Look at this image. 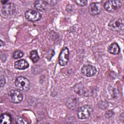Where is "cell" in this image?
<instances>
[{
	"mask_svg": "<svg viewBox=\"0 0 124 124\" xmlns=\"http://www.w3.org/2000/svg\"><path fill=\"white\" fill-rule=\"evenodd\" d=\"M15 84L17 88L22 91H28L31 87V83L29 79L23 77L16 78L15 81Z\"/></svg>",
	"mask_w": 124,
	"mask_h": 124,
	"instance_id": "1",
	"label": "cell"
},
{
	"mask_svg": "<svg viewBox=\"0 0 124 124\" xmlns=\"http://www.w3.org/2000/svg\"><path fill=\"white\" fill-rule=\"evenodd\" d=\"M109 28L112 31L119 32L124 30V21L121 18H114L111 19L108 24Z\"/></svg>",
	"mask_w": 124,
	"mask_h": 124,
	"instance_id": "2",
	"label": "cell"
},
{
	"mask_svg": "<svg viewBox=\"0 0 124 124\" xmlns=\"http://www.w3.org/2000/svg\"><path fill=\"white\" fill-rule=\"evenodd\" d=\"M93 108L89 105H84L80 107L77 113L78 117L80 119L88 118L93 112Z\"/></svg>",
	"mask_w": 124,
	"mask_h": 124,
	"instance_id": "3",
	"label": "cell"
},
{
	"mask_svg": "<svg viewBox=\"0 0 124 124\" xmlns=\"http://www.w3.org/2000/svg\"><path fill=\"white\" fill-rule=\"evenodd\" d=\"M122 3L120 0H108L104 4L105 9L108 12H114L118 11L122 7Z\"/></svg>",
	"mask_w": 124,
	"mask_h": 124,
	"instance_id": "4",
	"label": "cell"
},
{
	"mask_svg": "<svg viewBox=\"0 0 124 124\" xmlns=\"http://www.w3.org/2000/svg\"><path fill=\"white\" fill-rule=\"evenodd\" d=\"M8 96L10 100L16 104L20 103L23 99L22 93L18 90L13 89L11 90L8 93Z\"/></svg>",
	"mask_w": 124,
	"mask_h": 124,
	"instance_id": "5",
	"label": "cell"
},
{
	"mask_svg": "<svg viewBox=\"0 0 124 124\" xmlns=\"http://www.w3.org/2000/svg\"><path fill=\"white\" fill-rule=\"evenodd\" d=\"M25 16L28 20L32 22H35L40 20L42 17V15L37 11L30 9L26 11L25 13Z\"/></svg>",
	"mask_w": 124,
	"mask_h": 124,
	"instance_id": "6",
	"label": "cell"
},
{
	"mask_svg": "<svg viewBox=\"0 0 124 124\" xmlns=\"http://www.w3.org/2000/svg\"><path fill=\"white\" fill-rule=\"evenodd\" d=\"M69 59V51L67 47L63 48L59 56V63L61 66L66 65Z\"/></svg>",
	"mask_w": 124,
	"mask_h": 124,
	"instance_id": "7",
	"label": "cell"
},
{
	"mask_svg": "<svg viewBox=\"0 0 124 124\" xmlns=\"http://www.w3.org/2000/svg\"><path fill=\"white\" fill-rule=\"evenodd\" d=\"M81 73L85 76L91 77L94 76L96 72V68L93 65L90 64L84 65L81 69Z\"/></svg>",
	"mask_w": 124,
	"mask_h": 124,
	"instance_id": "8",
	"label": "cell"
},
{
	"mask_svg": "<svg viewBox=\"0 0 124 124\" xmlns=\"http://www.w3.org/2000/svg\"><path fill=\"white\" fill-rule=\"evenodd\" d=\"M16 9L14 3L8 1L3 4L1 8V13L4 16H10L14 14Z\"/></svg>",
	"mask_w": 124,
	"mask_h": 124,
	"instance_id": "9",
	"label": "cell"
},
{
	"mask_svg": "<svg viewBox=\"0 0 124 124\" xmlns=\"http://www.w3.org/2000/svg\"><path fill=\"white\" fill-rule=\"evenodd\" d=\"M102 11V7L99 2L91 3L89 7V12L92 16L98 15Z\"/></svg>",
	"mask_w": 124,
	"mask_h": 124,
	"instance_id": "10",
	"label": "cell"
},
{
	"mask_svg": "<svg viewBox=\"0 0 124 124\" xmlns=\"http://www.w3.org/2000/svg\"><path fill=\"white\" fill-rule=\"evenodd\" d=\"M75 92L79 95L87 96L89 95V92L86 87L81 84H78L74 87Z\"/></svg>",
	"mask_w": 124,
	"mask_h": 124,
	"instance_id": "11",
	"label": "cell"
},
{
	"mask_svg": "<svg viewBox=\"0 0 124 124\" xmlns=\"http://www.w3.org/2000/svg\"><path fill=\"white\" fill-rule=\"evenodd\" d=\"M47 5L48 4L46 0H36L34 2V7L39 11H46Z\"/></svg>",
	"mask_w": 124,
	"mask_h": 124,
	"instance_id": "12",
	"label": "cell"
},
{
	"mask_svg": "<svg viewBox=\"0 0 124 124\" xmlns=\"http://www.w3.org/2000/svg\"><path fill=\"white\" fill-rule=\"evenodd\" d=\"M29 66V63L25 60H20L16 62L15 63V67L19 70H24Z\"/></svg>",
	"mask_w": 124,
	"mask_h": 124,
	"instance_id": "13",
	"label": "cell"
},
{
	"mask_svg": "<svg viewBox=\"0 0 124 124\" xmlns=\"http://www.w3.org/2000/svg\"><path fill=\"white\" fill-rule=\"evenodd\" d=\"M108 51L111 54L117 55L120 52V48L117 43H113L109 46Z\"/></svg>",
	"mask_w": 124,
	"mask_h": 124,
	"instance_id": "14",
	"label": "cell"
},
{
	"mask_svg": "<svg viewBox=\"0 0 124 124\" xmlns=\"http://www.w3.org/2000/svg\"><path fill=\"white\" fill-rule=\"evenodd\" d=\"M0 124H8L12 123V119L11 116L7 113H4L1 115L0 117Z\"/></svg>",
	"mask_w": 124,
	"mask_h": 124,
	"instance_id": "15",
	"label": "cell"
},
{
	"mask_svg": "<svg viewBox=\"0 0 124 124\" xmlns=\"http://www.w3.org/2000/svg\"><path fill=\"white\" fill-rule=\"evenodd\" d=\"M30 58L33 62H36L39 60V57L38 54V52L36 50H33L31 51Z\"/></svg>",
	"mask_w": 124,
	"mask_h": 124,
	"instance_id": "16",
	"label": "cell"
},
{
	"mask_svg": "<svg viewBox=\"0 0 124 124\" xmlns=\"http://www.w3.org/2000/svg\"><path fill=\"white\" fill-rule=\"evenodd\" d=\"M16 123L17 124H28V122L25 117L22 116H18L16 118Z\"/></svg>",
	"mask_w": 124,
	"mask_h": 124,
	"instance_id": "17",
	"label": "cell"
},
{
	"mask_svg": "<svg viewBox=\"0 0 124 124\" xmlns=\"http://www.w3.org/2000/svg\"><path fill=\"white\" fill-rule=\"evenodd\" d=\"M23 55H24V53L20 50H16L13 53V57L15 59H17L20 58L22 57Z\"/></svg>",
	"mask_w": 124,
	"mask_h": 124,
	"instance_id": "18",
	"label": "cell"
},
{
	"mask_svg": "<svg viewBox=\"0 0 124 124\" xmlns=\"http://www.w3.org/2000/svg\"><path fill=\"white\" fill-rule=\"evenodd\" d=\"M75 2L76 4L80 6H84L87 4L88 1L86 0H75Z\"/></svg>",
	"mask_w": 124,
	"mask_h": 124,
	"instance_id": "19",
	"label": "cell"
},
{
	"mask_svg": "<svg viewBox=\"0 0 124 124\" xmlns=\"http://www.w3.org/2000/svg\"><path fill=\"white\" fill-rule=\"evenodd\" d=\"M6 81L5 79L2 76H0V87L3 86L5 84Z\"/></svg>",
	"mask_w": 124,
	"mask_h": 124,
	"instance_id": "20",
	"label": "cell"
},
{
	"mask_svg": "<svg viewBox=\"0 0 124 124\" xmlns=\"http://www.w3.org/2000/svg\"><path fill=\"white\" fill-rule=\"evenodd\" d=\"M113 115V112L111 110H108L106 113V116L107 118H110Z\"/></svg>",
	"mask_w": 124,
	"mask_h": 124,
	"instance_id": "21",
	"label": "cell"
},
{
	"mask_svg": "<svg viewBox=\"0 0 124 124\" xmlns=\"http://www.w3.org/2000/svg\"><path fill=\"white\" fill-rule=\"evenodd\" d=\"M8 1H9L8 0H1V3L2 5H3V4H5V3H7Z\"/></svg>",
	"mask_w": 124,
	"mask_h": 124,
	"instance_id": "22",
	"label": "cell"
},
{
	"mask_svg": "<svg viewBox=\"0 0 124 124\" xmlns=\"http://www.w3.org/2000/svg\"><path fill=\"white\" fill-rule=\"evenodd\" d=\"M0 46H2L4 45V42L3 41H2L1 40H0Z\"/></svg>",
	"mask_w": 124,
	"mask_h": 124,
	"instance_id": "23",
	"label": "cell"
}]
</instances>
